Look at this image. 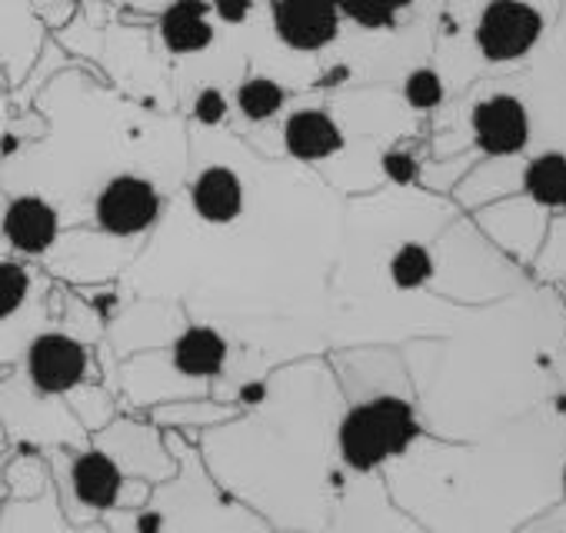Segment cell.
Returning a JSON list of instances; mask_svg holds the SVG:
<instances>
[{
  "instance_id": "cell-1",
  "label": "cell",
  "mask_w": 566,
  "mask_h": 533,
  "mask_svg": "<svg viewBox=\"0 0 566 533\" xmlns=\"http://www.w3.org/2000/svg\"><path fill=\"white\" fill-rule=\"evenodd\" d=\"M553 21L530 0H443L430 64L450 97L480 74H513L543 48Z\"/></svg>"
},
{
  "instance_id": "cell-2",
  "label": "cell",
  "mask_w": 566,
  "mask_h": 533,
  "mask_svg": "<svg viewBox=\"0 0 566 533\" xmlns=\"http://www.w3.org/2000/svg\"><path fill=\"white\" fill-rule=\"evenodd\" d=\"M0 437L8 447L28 450H77L91 443V433L81 427L64 397L38 394L14 367L0 374Z\"/></svg>"
},
{
  "instance_id": "cell-3",
  "label": "cell",
  "mask_w": 566,
  "mask_h": 533,
  "mask_svg": "<svg viewBox=\"0 0 566 533\" xmlns=\"http://www.w3.org/2000/svg\"><path fill=\"white\" fill-rule=\"evenodd\" d=\"M54 278L41 263L0 247V374L11 370L28 341L54 324Z\"/></svg>"
},
{
  "instance_id": "cell-4",
  "label": "cell",
  "mask_w": 566,
  "mask_h": 533,
  "mask_svg": "<svg viewBox=\"0 0 566 533\" xmlns=\"http://www.w3.org/2000/svg\"><path fill=\"white\" fill-rule=\"evenodd\" d=\"M417 433L420 424L407 400L390 394L374 397L344 414L337 427L340 460L357 473H370L390 457H400L417 440Z\"/></svg>"
},
{
  "instance_id": "cell-5",
  "label": "cell",
  "mask_w": 566,
  "mask_h": 533,
  "mask_svg": "<svg viewBox=\"0 0 566 533\" xmlns=\"http://www.w3.org/2000/svg\"><path fill=\"white\" fill-rule=\"evenodd\" d=\"M48 463H51L61 506L71 523L94 526L101 523L104 513L117 510L127 477L111 453H104L94 443L77 447V450L57 447V450H48Z\"/></svg>"
},
{
  "instance_id": "cell-6",
  "label": "cell",
  "mask_w": 566,
  "mask_h": 533,
  "mask_svg": "<svg viewBox=\"0 0 566 533\" xmlns=\"http://www.w3.org/2000/svg\"><path fill=\"white\" fill-rule=\"evenodd\" d=\"M14 370L44 397H67L84 380H97L91 344L57 324H48L28 341Z\"/></svg>"
},
{
  "instance_id": "cell-7",
  "label": "cell",
  "mask_w": 566,
  "mask_h": 533,
  "mask_svg": "<svg viewBox=\"0 0 566 533\" xmlns=\"http://www.w3.org/2000/svg\"><path fill=\"white\" fill-rule=\"evenodd\" d=\"M467 127L473 147L490 160L520 157L536 134L526 94L510 84H490L486 91H480L470 104Z\"/></svg>"
},
{
  "instance_id": "cell-8",
  "label": "cell",
  "mask_w": 566,
  "mask_h": 533,
  "mask_svg": "<svg viewBox=\"0 0 566 533\" xmlns=\"http://www.w3.org/2000/svg\"><path fill=\"white\" fill-rule=\"evenodd\" d=\"M164 210L160 187L137 170L111 174L91 197V223L111 240H134L147 233Z\"/></svg>"
},
{
  "instance_id": "cell-9",
  "label": "cell",
  "mask_w": 566,
  "mask_h": 533,
  "mask_svg": "<svg viewBox=\"0 0 566 533\" xmlns=\"http://www.w3.org/2000/svg\"><path fill=\"white\" fill-rule=\"evenodd\" d=\"M273 44L291 58H327L344 41L337 0H266Z\"/></svg>"
},
{
  "instance_id": "cell-10",
  "label": "cell",
  "mask_w": 566,
  "mask_h": 533,
  "mask_svg": "<svg viewBox=\"0 0 566 533\" xmlns=\"http://www.w3.org/2000/svg\"><path fill=\"white\" fill-rule=\"evenodd\" d=\"M64 237V213L61 207L38 194V190H18V194H4V203H0V247L44 263L54 247Z\"/></svg>"
},
{
  "instance_id": "cell-11",
  "label": "cell",
  "mask_w": 566,
  "mask_h": 533,
  "mask_svg": "<svg viewBox=\"0 0 566 533\" xmlns=\"http://www.w3.org/2000/svg\"><path fill=\"white\" fill-rule=\"evenodd\" d=\"M154 48L170 61H200L220 44V24L207 0H170L150 21Z\"/></svg>"
},
{
  "instance_id": "cell-12",
  "label": "cell",
  "mask_w": 566,
  "mask_h": 533,
  "mask_svg": "<svg viewBox=\"0 0 566 533\" xmlns=\"http://www.w3.org/2000/svg\"><path fill=\"white\" fill-rule=\"evenodd\" d=\"M280 147L297 164H327L347 150V130L331 107L297 104L280 117Z\"/></svg>"
},
{
  "instance_id": "cell-13",
  "label": "cell",
  "mask_w": 566,
  "mask_h": 533,
  "mask_svg": "<svg viewBox=\"0 0 566 533\" xmlns=\"http://www.w3.org/2000/svg\"><path fill=\"white\" fill-rule=\"evenodd\" d=\"M91 443L101 447L117 460L124 477L140 480H167L174 473V460L157 433V427L137 424V420H111L97 433H91Z\"/></svg>"
},
{
  "instance_id": "cell-14",
  "label": "cell",
  "mask_w": 566,
  "mask_h": 533,
  "mask_svg": "<svg viewBox=\"0 0 566 533\" xmlns=\"http://www.w3.org/2000/svg\"><path fill=\"white\" fill-rule=\"evenodd\" d=\"M48 41L51 34L38 21L31 0H0V74L8 91H18L28 81Z\"/></svg>"
},
{
  "instance_id": "cell-15",
  "label": "cell",
  "mask_w": 566,
  "mask_h": 533,
  "mask_svg": "<svg viewBox=\"0 0 566 533\" xmlns=\"http://www.w3.org/2000/svg\"><path fill=\"white\" fill-rule=\"evenodd\" d=\"M0 533H104V523L77 526L67 520L54 480L41 493L8 497L0 503Z\"/></svg>"
},
{
  "instance_id": "cell-16",
  "label": "cell",
  "mask_w": 566,
  "mask_h": 533,
  "mask_svg": "<svg viewBox=\"0 0 566 533\" xmlns=\"http://www.w3.org/2000/svg\"><path fill=\"white\" fill-rule=\"evenodd\" d=\"M190 207L210 227H227V223L240 220V213L247 207L243 177L230 164L200 167L190 184Z\"/></svg>"
},
{
  "instance_id": "cell-17",
  "label": "cell",
  "mask_w": 566,
  "mask_h": 533,
  "mask_svg": "<svg viewBox=\"0 0 566 533\" xmlns=\"http://www.w3.org/2000/svg\"><path fill=\"white\" fill-rule=\"evenodd\" d=\"M294 91L270 71H250L230 87V117L247 127H263L287 114Z\"/></svg>"
},
{
  "instance_id": "cell-18",
  "label": "cell",
  "mask_w": 566,
  "mask_h": 533,
  "mask_svg": "<svg viewBox=\"0 0 566 533\" xmlns=\"http://www.w3.org/2000/svg\"><path fill=\"white\" fill-rule=\"evenodd\" d=\"M227 354H230V344L223 341L217 327H207V324H193L180 331L170 344V364L187 380L217 377L227 364Z\"/></svg>"
},
{
  "instance_id": "cell-19",
  "label": "cell",
  "mask_w": 566,
  "mask_h": 533,
  "mask_svg": "<svg viewBox=\"0 0 566 533\" xmlns=\"http://www.w3.org/2000/svg\"><path fill=\"white\" fill-rule=\"evenodd\" d=\"M520 187L533 203L546 210H563L566 207V150L549 147V150L533 154L523 164Z\"/></svg>"
},
{
  "instance_id": "cell-20",
  "label": "cell",
  "mask_w": 566,
  "mask_h": 533,
  "mask_svg": "<svg viewBox=\"0 0 566 533\" xmlns=\"http://www.w3.org/2000/svg\"><path fill=\"white\" fill-rule=\"evenodd\" d=\"M397 91H400V104L410 114H417V117L433 114V111H443V104L450 101V91H447L440 71L430 61L403 71L400 81H397Z\"/></svg>"
},
{
  "instance_id": "cell-21",
  "label": "cell",
  "mask_w": 566,
  "mask_h": 533,
  "mask_svg": "<svg viewBox=\"0 0 566 533\" xmlns=\"http://www.w3.org/2000/svg\"><path fill=\"white\" fill-rule=\"evenodd\" d=\"M387 274H390V281H394L397 291H420L433 278V253L423 243L407 240V243H400L390 253Z\"/></svg>"
},
{
  "instance_id": "cell-22",
  "label": "cell",
  "mask_w": 566,
  "mask_h": 533,
  "mask_svg": "<svg viewBox=\"0 0 566 533\" xmlns=\"http://www.w3.org/2000/svg\"><path fill=\"white\" fill-rule=\"evenodd\" d=\"M187 117L203 127L217 130L230 121V91L220 81H203L187 94Z\"/></svg>"
},
{
  "instance_id": "cell-23",
  "label": "cell",
  "mask_w": 566,
  "mask_h": 533,
  "mask_svg": "<svg viewBox=\"0 0 566 533\" xmlns=\"http://www.w3.org/2000/svg\"><path fill=\"white\" fill-rule=\"evenodd\" d=\"M64 400H67V407L74 410V417L81 420V427L87 433H97L101 427H107L114 420V400L97 380H84Z\"/></svg>"
},
{
  "instance_id": "cell-24",
  "label": "cell",
  "mask_w": 566,
  "mask_h": 533,
  "mask_svg": "<svg viewBox=\"0 0 566 533\" xmlns=\"http://www.w3.org/2000/svg\"><path fill=\"white\" fill-rule=\"evenodd\" d=\"M233 417V407H220V404H210V400H190V404H167V407H157L154 410V420L160 424H170V427H210V424H220V420H230Z\"/></svg>"
},
{
  "instance_id": "cell-25",
  "label": "cell",
  "mask_w": 566,
  "mask_h": 533,
  "mask_svg": "<svg viewBox=\"0 0 566 533\" xmlns=\"http://www.w3.org/2000/svg\"><path fill=\"white\" fill-rule=\"evenodd\" d=\"M380 174L394 184V187H410L420 180V160L407 150V147H387L380 154Z\"/></svg>"
},
{
  "instance_id": "cell-26",
  "label": "cell",
  "mask_w": 566,
  "mask_h": 533,
  "mask_svg": "<svg viewBox=\"0 0 566 533\" xmlns=\"http://www.w3.org/2000/svg\"><path fill=\"white\" fill-rule=\"evenodd\" d=\"M207 4H210L213 21L220 24V31H247L260 11L256 0H207Z\"/></svg>"
},
{
  "instance_id": "cell-27",
  "label": "cell",
  "mask_w": 566,
  "mask_h": 533,
  "mask_svg": "<svg viewBox=\"0 0 566 533\" xmlns=\"http://www.w3.org/2000/svg\"><path fill=\"white\" fill-rule=\"evenodd\" d=\"M31 8H34L38 21L48 28L51 38H54L57 31H64V28L77 18V11H81L77 0H31Z\"/></svg>"
},
{
  "instance_id": "cell-28",
  "label": "cell",
  "mask_w": 566,
  "mask_h": 533,
  "mask_svg": "<svg viewBox=\"0 0 566 533\" xmlns=\"http://www.w3.org/2000/svg\"><path fill=\"white\" fill-rule=\"evenodd\" d=\"M14 121V104H11V91L4 84V74H0V160H4V140ZM0 203H4V190H0Z\"/></svg>"
},
{
  "instance_id": "cell-29",
  "label": "cell",
  "mask_w": 566,
  "mask_h": 533,
  "mask_svg": "<svg viewBox=\"0 0 566 533\" xmlns=\"http://www.w3.org/2000/svg\"><path fill=\"white\" fill-rule=\"evenodd\" d=\"M266 397V387L263 384H247V387H240V400L243 404H256V400H263Z\"/></svg>"
},
{
  "instance_id": "cell-30",
  "label": "cell",
  "mask_w": 566,
  "mask_h": 533,
  "mask_svg": "<svg viewBox=\"0 0 566 533\" xmlns=\"http://www.w3.org/2000/svg\"><path fill=\"white\" fill-rule=\"evenodd\" d=\"M8 457H11V447L0 450V503L8 500Z\"/></svg>"
},
{
  "instance_id": "cell-31",
  "label": "cell",
  "mask_w": 566,
  "mask_h": 533,
  "mask_svg": "<svg viewBox=\"0 0 566 533\" xmlns=\"http://www.w3.org/2000/svg\"><path fill=\"white\" fill-rule=\"evenodd\" d=\"M0 450H8V443H4V437H0Z\"/></svg>"
},
{
  "instance_id": "cell-32",
  "label": "cell",
  "mask_w": 566,
  "mask_h": 533,
  "mask_svg": "<svg viewBox=\"0 0 566 533\" xmlns=\"http://www.w3.org/2000/svg\"><path fill=\"white\" fill-rule=\"evenodd\" d=\"M563 490H566V470H563Z\"/></svg>"
},
{
  "instance_id": "cell-33",
  "label": "cell",
  "mask_w": 566,
  "mask_h": 533,
  "mask_svg": "<svg viewBox=\"0 0 566 533\" xmlns=\"http://www.w3.org/2000/svg\"><path fill=\"white\" fill-rule=\"evenodd\" d=\"M563 11H566V4H563ZM563 11H559V14H563Z\"/></svg>"
}]
</instances>
